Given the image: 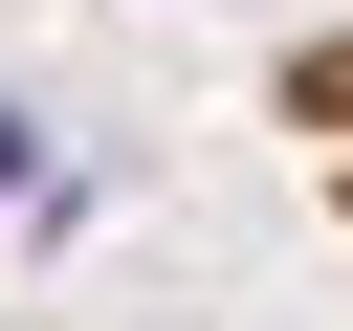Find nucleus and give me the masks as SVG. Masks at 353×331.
<instances>
[{"mask_svg": "<svg viewBox=\"0 0 353 331\" xmlns=\"http://www.w3.org/2000/svg\"><path fill=\"white\" fill-rule=\"evenodd\" d=\"M287 110H309V132H331V154H353V22H331V44H309V88H287Z\"/></svg>", "mask_w": 353, "mask_h": 331, "instance_id": "nucleus-1", "label": "nucleus"}]
</instances>
